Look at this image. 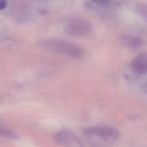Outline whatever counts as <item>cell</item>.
I'll list each match as a JSON object with an SVG mask.
<instances>
[{
	"mask_svg": "<svg viewBox=\"0 0 147 147\" xmlns=\"http://www.w3.org/2000/svg\"><path fill=\"white\" fill-rule=\"evenodd\" d=\"M7 2L6 0H0V10L3 9L6 6Z\"/></svg>",
	"mask_w": 147,
	"mask_h": 147,
	"instance_id": "8fae6325",
	"label": "cell"
},
{
	"mask_svg": "<svg viewBox=\"0 0 147 147\" xmlns=\"http://www.w3.org/2000/svg\"><path fill=\"white\" fill-rule=\"evenodd\" d=\"M113 0H91L92 2L100 5H108L111 3Z\"/></svg>",
	"mask_w": 147,
	"mask_h": 147,
	"instance_id": "9c48e42d",
	"label": "cell"
},
{
	"mask_svg": "<svg viewBox=\"0 0 147 147\" xmlns=\"http://www.w3.org/2000/svg\"><path fill=\"white\" fill-rule=\"evenodd\" d=\"M56 141L65 147H83L81 140L72 131L68 130H61L55 136Z\"/></svg>",
	"mask_w": 147,
	"mask_h": 147,
	"instance_id": "277c9868",
	"label": "cell"
},
{
	"mask_svg": "<svg viewBox=\"0 0 147 147\" xmlns=\"http://www.w3.org/2000/svg\"><path fill=\"white\" fill-rule=\"evenodd\" d=\"M142 90L144 94L147 95V79L145 80V82L142 85Z\"/></svg>",
	"mask_w": 147,
	"mask_h": 147,
	"instance_id": "30bf717a",
	"label": "cell"
},
{
	"mask_svg": "<svg viewBox=\"0 0 147 147\" xmlns=\"http://www.w3.org/2000/svg\"><path fill=\"white\" fill-rule=\"evenodd\" d=\"M83 133L91 147H111L121 137L120 130L109 124L90 126L85 127Z\"/></svg>",
	"mask_w": 147,
	"mask_h": 147,
	"instance_id": "6da1fadb",
	"label": "cell"
},
{
	"mask_svg": "<svg viewBox=\"0 0 147 147\" xmlns=\"http://www.w3.org/2000/svg\"><path fill=\"white\" fill-rule=\"evenodd\" d=\"M40 44L52 51L74 57H80L84 54V51L81 47L64 40L47 39L42 41Z\"/></svg>",
	"mask_w": 147,
	"mask_h": 147,
	"instance_id": "7a4b0ae2",
	"label": "cell"
},
{
	"mask_svg": "<svg viewBox=\"0 0 147 147\" xmlns=\"http://www.w3.org/2000/svg\"><path fill=\"white\" fill-rule=\"evenodd\" d=\"M121 40L125 45L133 49L140 48L143 44V41L141 38L130 35H124L122 37Z\"/></svg>",
	"mask_w": 147,
	"mask_h": 147,
	"instance_id": "8992f818",
	"label": "cell"
},
{
	"mask_svg": "<svg viewBox=\"0 0 147 147\" xmlns=\"http://www.w3.org/2000/svg\"><path fill=\"white\" fill-rule=\"evenodd\" d=\"M136 10L138 14L143 18V19H145L147 21V6L142 4L137 5Z\"/></svg>",
	"mask_w": 147,
	"mask_h": 147,
	"instance_id": "ba28073f",
	"label": "cell"
},
{
	"mask_svg": "<svg viewBox=\"0 0 147 147\" xmlns=\"http://www.w3.org/2000/svg\"><path fill=\"white\" fill-rule=\"evenodd\" d=\"M0 135L11 140H14L17 138V136L14 132L4 128L0 129Z\"/></svg>",
	"mask_w": 147,
	"mask_h": 147,
	"instance_id": "52a82bcc",
	"label": "cell"
},
{
	"mask_svg": "<svg viewBox=\"0 0 147 147\" xmlns=\"http://www.w3.org/2000/svg\"><path fill=\"white\" fill-rule=\"evenodd\" d=\"M129 68L135 76H141L147 74V54L141 53L130 62Z\"/></svg>",
	"mask_w": 147,
	"mask_h": 147,
	"instance_id": "5b68a950",
	"label": "cell"
},
{
	"mask_svg": "<svg viewBox=\"0 0 147 147\" xmlns=\"http://www.w3.org/2000/svg\"><path fill=\"white\" fill-rule=\"evenodd\" d=\"M92 25L89 21L82 18H75L69 20L65 28L67 34L73 36H84L92 30Z\"/></svg>",
	"mask_w": 147,
	"mask_h": 147,
	"instance_id": "3957f363",
	"label": "cell"
}]
</instances>
